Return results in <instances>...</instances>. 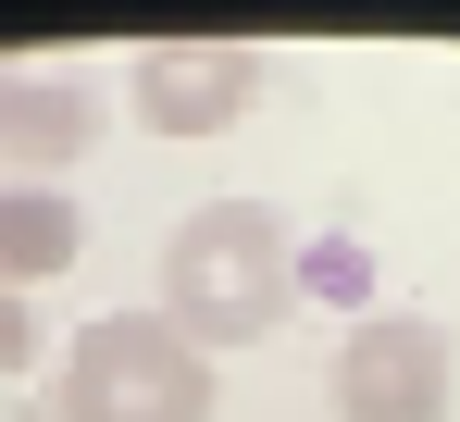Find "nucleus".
<instances>
[{"mask_svg":"<svg viewBox=\"0 0 460 422\" xmlns=\"http://www.w3.org/2000/svg\"><path fill=\"white\" fill-rule=\"evenodd\" d=\"M361 286H374L361 249H299V298H361Z\"/></svg>","mask_w":460,"mask_h":422,"instance_id":"obj_7","label":"nucleus"},{"mask_svg":"<svg viewBox=\"0 0 460 422\" xmlns=\"http://www.w3.org/2000/svg\"><path fill=\"white\" fill-rule=\"evenodd\" d=\"M112 125V87L75 63H0V187H63Z\"/></svg>","mask_w":460,"mask_h":422,"instance_id":"obj_4","label":"nucleus"},{"mask_svg":"<svg viewBox=\"0 0 460 422\" xmlns=\"http://www.w3.org/2000/svg\"><path fill=\"white\" fill-rule=\"evenodd\" d=\"M162 323L187 348H261L287 311H299V236L274 199H199L174 236H162Z\"/></svg>","mask_w":460,"mask_h":422,"instance_id":"obj_1","label":"nucleus"},{"mask_svg":"<svg viewBox=\"0 0 460 422\" xmlns=\"http://www.w3.org/2000/svg\"><path fill=\"white\" fill-rule=\"evenodd\" d=\"M50 422H212V360L162 311H100V323L63 336Z\"/></svg>","mask_w":460,"mask_h":422,"instance_id":"obj_2","label":"nucleus"},{"mask_svg":"<svg viewBox=\"0 0 460 422\" xmlns=\"http://www.w3.org/2000/svg\"><path fill=\"white\" fill-rule=\"evenodd\" d=\"M249 100H261V50L249 38H162V50L125 63V112L150 137H225Z\"/></svg>","mask_w":460,"mask_h":422,"instance_id":"obj_5","label":"nucleus"},{"mask_svg":"<svg viewBox=\"0 0 460 422\" xmlns=\"http://www.w3.org/2000/svg\"><path fill=\"white\" fill-rule=\"evenodd\" d=\"M25 360H38V298L0 286V373H25Z\"/></svg>","mask_w":460,"mask_h":422,"instance_id":"obj_8","label":"nucleus"},{"mask_svg":"<svg viewBox=\"0 0 460 422\" xmlns=\"http://www.w3.org/2000/svg\"><path fill=\"white\" fill-rule=\"evenodd\" d=\"M75 261H87L75 187H0V286H13V298L50 286V274H75Z\"/></svg>","mask_w":460,"mask_h":422,"instance_id":"obj_6","label":"nucleus"},{"mask_svg":"<svg viewBox=\"0 0 460 422\" xmlns=\"http://www.w3.org/2000/svg\"><path fill=\"white\" fill-rule=\"evenodd\" d=\"M448 323H423V311H361L349 336H336V373H323V398L336 422H448Z\"/></svg>","mask_w":460,"mask_h":422,"instance_id":"obj_3","label":"nucleus"}]
</instances>
